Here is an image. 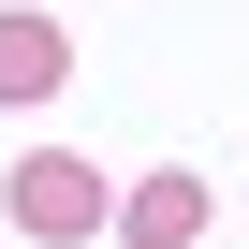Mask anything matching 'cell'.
<instances>
[{
	"label": "cell",
	"mask_w": 249,
	"mask_h": 249,
	"mask_svg": "<svg viewBox=\"0 0 249 249\" xmlns=\"http://www.w3.org/2000/svg\"><path fill=\"white\" fill-rule=\"evenodd\" d=\"M103 220H117V191H103L88 161H59V147L15 161V234H59V249H73V234H103Z\"/></svg>",
	"instance_id": "1"
},
{
	"label": "cell",
	"mask_w": 249,
	"mask_h": 249,
	"mask_svg": "<svg viewBox=\"0 0 249 249\" xmlns=\"http://www.w3.org/2000/svg\"><path fill=\"white\" fill-rule=\"evenodd\" d=\"M59 73H73V44H59L44 15H0V103H44Z\"/></svg>",
	"instance_id": "3"
},
{
	"label": "cell",
	"mask_w": 249,
	"mask_h": 249,
	"mask_svg": "<svg viewBox=\"0 0 249 249\" xmlns=\"http://www.w3.org/2000/svg\"><path fill=\"white\" fill-rule=\"evenodd\" d=\"M117 234H132V249H191L205 234V176H132V191H117Z\"/></svg>",
	"instance_id": "2"
}]
</instances>
